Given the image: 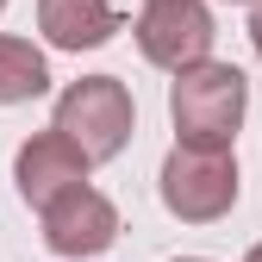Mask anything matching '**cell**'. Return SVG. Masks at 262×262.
Segmentation results:
<instances>
[{
    "instance_id": "cell-5",
    "label": "cell",
    "mask_w": 262,
    "mask_h": 262,
    "mask_svg": "<svg viewBox=\"0 0 262 262\" xmlns=\"http://www.w3.org/2000/svg\"><path fill=\"white\" fill-rule=\"evenodd\" d=\"M38 219H44V244L56 256H69V262H94V256H106L119 244V206L100 187H69Z\"/></svg>"
},
{
    "instance_id": "cell-1",
    "label": "cell",
    "mask_w": 262,
    "mask_h": 262,
    "mask_svg": "<svg viewBox=\"0 0 262 262\" xmlns=\"http://www.w3.org/2000/svg\"><path fill=\"white\" fill-rule=\"evenodd\" d=\"M244 106H250V81L237 62H200V69L169 81V119L181 131V144L193 150H231Z\"/></svg>"
},
{
    "instance_id": "cell-7",
    "label": "cell",
    "mask_w": 262,
    "mask_h": 262,
    "mask_svg": "<svg viewBox=\"0 0 262 262\" xmlns=\"http://www.w3.org/2000/svg\"><path fill=\"white\" fill-rule=\"evenodd\" d=\"M119 7L113 0H38V31L56 50H100L113 31H119Z\"/></svg>"
},
{
    "instance_id": "cell-6",
    "label": "cell",
    "mask_w": 262,
    "mask_h": 262,
    "mask_svg": "<svg viewBox=\"0 0 262 262\" xmlns=\"http://www.w3.org/2000/svg\"><path fill=\"white\" fill-rule=\"evenodd\" d=\"M94 175V162L81 156V144H69L62 131H38V138H25L19 156H13V187H19V200L31 212H44L50 200H62L69 187H88Z\"/></svg>"
},
{
    "instance_id": "cell-10",
    "label": "cell",
    "mask_w": 262,
    "mask_h": 262,
    "mask_svg": "<svg viewBox=\"0 0 262 262\" xmlns=\"http://www.w3.org/2000/svg\"><path fill=\"white\" fill-rule=\"evenodd\" d=\"M244 262H262V244H250V256H244Z\"/></svg>"
},
{
    "instance_id": "cell-12",
    "label": "cell",
    "mask_w": 262,
    "mask_h": 262,
    "mask_svg": "<svg viewBox=\"0 0 262 262\" xmlns=\"http://www.w3.org/2000/svg\"><path fill=\"white\" fill-rule=\"evenodd\" d=\"M181 262H206V256H181Z\"/></svg>"
},
{
    "instance_id": "cell-3",
    "label": "cell",
    "mask_w": 262,
    "mask_h": 262,
    "mask_svg": "<svg viewBox=\"0 0 262 262\" xmlns=\"http://www.w3.org/2000/svg\"><path fill=\"white\" fill-rule=\"evenodd\" d=\"M156 193L181 225H212L237 206V156L231 150H193V144H175L162 156V175H156Z\"/></svg>"
},
{
    "instance_id": "cell-8",
    "label": "cell",
    "mask_w": 262,
    "mask_h": 262,
    "mask_svg": "<svg viewBox=\"0 0 262 262\" xmlns=\"http://www.w3.org/2000/svg\"><path fill=\"white\" fill-rule=\"evenodd\" d=\"M50 94V62L31 38H13L0 31V106H25Z\"/></svg>"
},
{
    "instance_id": "cell-13",
    "label": "cell",
    "mask_w": 262,
    "mask_h": 262,
    "mask_svg": "<svg viewBox=\"0 0 262 262\" xmlns=\"http://www.w3.org/2000/svg\"><path fill=\"white\" fill-rule=\"evenodd\" d=\"M0 13H7V0H0Z\"/></svg>"
},
{
    "instance_id": "cell-2",
    "label": "cell",
    "mask_w": 262,
    "mask_h": 262,
    "mask_svg": "<svg viewBox=\"0 0 262 262\" xmlns=\"http://www.w3.org/2000/svg\"><path fill=\"white\" fill-rule=\"evenodd\" d=\"M50 125L69 144H81L88 162H113V156H125L131 131H138V106H131V88L119 75H81L56 94Z\"/></svg>"
},
{
    "instance_id": "cell-11",
    "label": "cell",
    "mask_w": 262,
    "mask_h": 262,
    "mask_svg": "<svg viewBox=\"0 0 262 262\" xmlns=\"http://www.w3.org/2000/svg\"><path fill=\"white\" fill-rule=\"evenodd\" d=\"M231 7H262V0H231Z\"/></svg>"
},
{
    "instance_id": "cell-4",
    "label": "cell",
    "mask_w": 262,
    "mask_h": 262,
    "mask_svg": "<svg viewBox=\"0 0 262 262\" xmlns=\"http://www.w3.org/2000/svg\"><path fill=\"white\" fill-rule=\"evenodd\" d=\"M131 38H138L144 62H156V69H169V75H187V69H200V62H212L219 25H212L206 0H144Z\"/></svg>"
},
{
    "instance_id": "cell-9",
    "label": "cell",
    "mask_w": 262,
    "mask_h": 262,
    "mask_svg": "<svg viewBox=\"0 0 262 262\" xmlns=\"http://www.w3.org/2000/svg\"><path fill=\"white\" fill-rule=\"evenodd\" d=\"M250 44H256V56H262V7L250 13Z\"/></svg>"
}]
</instances>
